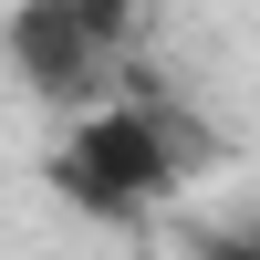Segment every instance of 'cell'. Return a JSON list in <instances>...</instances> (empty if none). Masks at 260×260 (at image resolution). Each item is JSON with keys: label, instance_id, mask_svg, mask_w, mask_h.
Segmentation results:
<instances>
[{"label": "cell", "instance_id": "obj_4", "mask_svg": "<svg viewBox=\"0 0 260 260\" xmlns=\"http://www.w3.org/2000/svg\"><path fill=\"white\" fill-rule=\"evenodd\" d=\"M208 260H260V240H208Z\"/></svg>", "mask_w": 260, "mask_h": 260}, {"label": "cell", "instance_id": "obj_3", "mask_svg": "<svg viewBox=\"0 0 260 260\" xmlns=\"http://www.w3.org/2000/svg\"><path fill=\"white\" fill-rule=\"evenodd\" d=\"M83 11V31L104 42V52H125V31H136V0H73Z\"/></svg>", "mask_w": 260, "mask_h": 260}, {"label": "cell", "instance_id": "obj_1", "mask_svg": "<svg viewBox=\"0 0 260 260\" xmlns=\"http://www.w3.org/2000/svg\"><path fill=\"white\" fill-rule=\"evenodd\" d=\"M177 156L187 146H167L156 115H136V104H83L73 146H62V198H83L94 219H136V208H156L167 187H177Z\"/></svg>", "mask_w": 260, "mask_h": 260}, {"label": "cell", "instance_id": "obj_2", "mask_svg": "<svg viewBox=\"0 0 260 260\" xmlns=\"http://www.w3.org/2000/svg\"><path fill=\"white\" fill-rule=\"evenodd\" d=\"M104 62H115V52L83 31L73 0H21V11H11V73L31 83L42 104H94L104 94Z\"/></svg>", "mask_w": 260, "mask_h": 260}]
</instances>
